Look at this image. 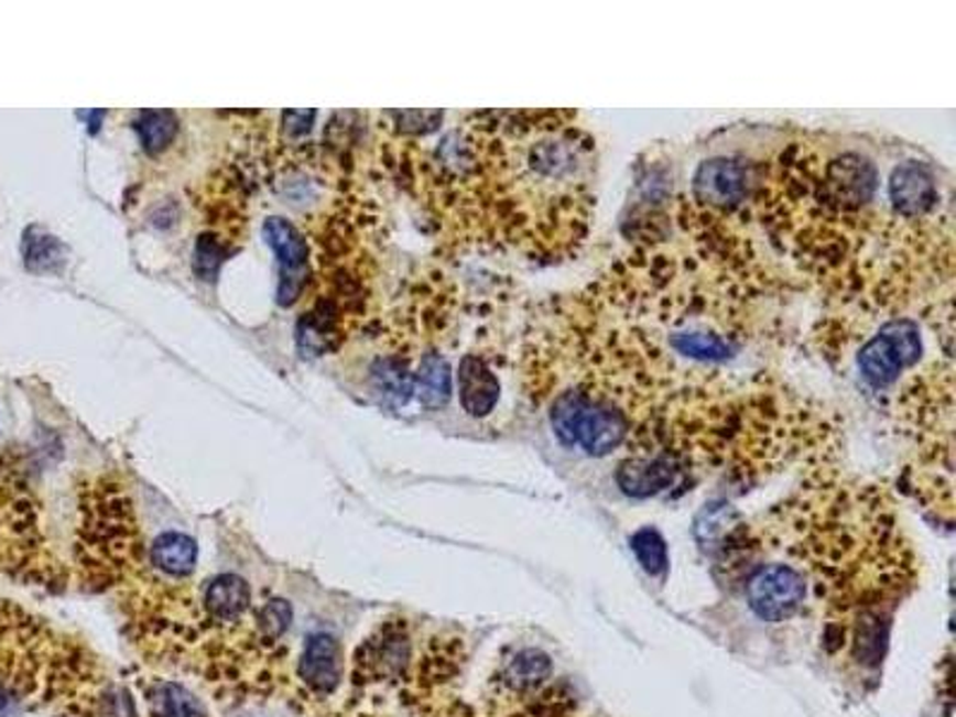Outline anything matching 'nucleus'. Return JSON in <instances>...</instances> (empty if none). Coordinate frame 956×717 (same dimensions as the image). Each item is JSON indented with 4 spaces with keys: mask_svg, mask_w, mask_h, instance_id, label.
<instances>
[{
    "mask_svg": "<svg viewBox=\"0 0 956 717\" xmlns=\"http://www.w3.org/2000/svg\"><path fill=\"white\" fill-rule=\"evenodd\" d=\"M921 349L919 323L911 318H892L859 349L856 363L863 381L870 388L882 390L921 359Z\"/></svg>",
    "mask_w": 956,
    "mask_h": 717,
    "instance_id": "nucleus-1",
    "label": "nucleus"
},
{
    "mask_svg": "<svg viewBox=\"0 0 956 717\" xmlns=\"http://www.w3.org/2000/svg\"><path fill=\"white\" fill-rule=\"evenodd\" d=\"M758 187L753 165L741 156H715L703 161L692 180V202L713 216H729L753 199Z\"/></svg>",
    "mask_w": 956,
    "mask_h": 717,
    "instance_id": "nucleus-2",
    "label": "nucleus"
},
{
    "mask_svg": "<svg viewBox=\"0 0 956 717\" xmlns=\"http://www.w3.org/2000/svg\"><path fill=\"white\" fill-rule=\"evenodd\" d=\"M414 645L404 622H388L359 645L351 660V684L369 686L404 680L412 670Z\"/></svg>",
    "mask_w": 956,
    "mask_h": 717,
    "instance_id": "nucleus-3",
    "label": "nucleus"
},
{
    "mask_svg": "<svg viewBox=\"0 0 956 717\" xmlns=\"http://www.w3.org/2000/svg\"><path fill=\"white\" fill-rule=\"evenodd\" d=\"M749 608L765 622H790L804 608L806 579L790 565L758 567L747 582Z\"/></svg>",
    "mask_w": 956,
    "mask_h": 717,
    "instance_id": "nucleus-4",
    "label": "nucleus"
},
{
    "mask_svg": "<svg viewBox=\"0 0 956 717\" xmlns=\"http://www.w3.org/2000/svg\"><path fill=\"white\" fill-rule=\"evenodd\" d=\"M297 682L304 698H330L343 682V645L328 631L306 637L297 658Z\"/></svg>",
    "mask_w": 956,
    "mask_h": 717,
    "instance_id": "nucleus-5",
    "label": "nucleus"
},
{
    "mask_svg": "<svg viewBox=\"0 0 956 717\" xmlns=\"http://www.w3.org/2000/svg\"><path fill=\"white\" fill-rule=\"evenodd\" d=\"M263 237L275 251L280 265L278 302L280 306H292L297 302L304 280L308 275V249L306 239L300 230L285 218H269L263 225Z\"/></svg>",
    "mask_w": 956,
    "mask_h": 717,
    "instance_id": "nucleus-6",
    "label": "nucleus"
},
{
    "mask_svg": "<svg viewBox=\"0 0 956 717\" xmlns=\"http://www.w3.org/2000/svg\"><path fill=\"white\" fill-rule=\"evenodd\" d=\"M202 615L206 622L204 634H225L245 627V615L251 608V588L237 574L214 576L202 590Z\"/></svg>",
    "mask_w": 956,
    "mask_h": 717,
    "instance_id": "nucleus-7",
    "label": "nucleus"
},
{
    "mask_svg": "<svg viewBox=\"0 0 956 717\" xmlns=\"http://www.w3.org/2000/svg\"><path fill=\"white\" fill-rule=\"evenodd\" d=\"M682 474V459L667 453L655 455H634L620 464L617 471V484L627 496L649 498L670 488L677 476Z\"/></svg>",
    "mask_w": 956,
    "mask_h": 717,
    "instance_id": "nucleus-8",
    "label": "nucleus"
},
{
    "mask_svg": "<svg viewBox=\"0 0 956 717\" xmlns=\"http://www.w3.org/2000/svg\"><path fill=\"white\" fill-rule=\"evenodd\" d=\"M457 383L464 412H469L471 416H486L496 410L500 398V381L481 357L467 355L459 361Z\"/></svg>",
    "mask_w": 956,
    "mask_h": 717,
    "instance_id": "nucleus-9",
    "label": "nucleus"
},
{
    "mask_svg": "<svg viewBox=\"0 0 956 717\" xmlns=\"http://www.w3.org/2000/svg\"><path fill=\"white\" fill-rule=\"evenodd\" d=\"M146 717H208L204 703L185 684L173 680H146L139 684Z\"/></svg>",
    "mask_w": 956,
    "mask_h": 717,
    "instance_id": "nucleus-10",
    "label": "nucleus"
},
{
    "mask_svg": "<svg viewBox=\"0 0 956 717\" xmlns=\"http://www.w3.org/2000/svg\"><path fill=\"white\" fill-rule=\"evenodd\" d=\"M196 557H199V545L192 536L177 531L161 533V536L149 547L151 567L171 579H187L196 569Z\"/></svg>",
    "mask_w": 956,
    "mask_h": 717,
    "instance_id": "nucleus-11",
    "label": "nucleus"
},
{
    "mask_svg": "<svg viewBox=\"0 0 956 717\" xmlns=\"http://www.w3.org/2000/svg\"><path fill=\"white\" fill-rule=\"evenodd\" d=\"M414 390L419 402L428 406V410H438V406L447 404L449 395H453V371H449V363L441 355H435V351L424 355L414 373Z\"/></svg>",
    "mask_w": 956,
    "mask_h": 717,
    "instance_id": "nucleus-12",
    "label": "nucleus"
},
{
    "mask_svg": "<svg viewBox=\"0 0 956 717\" xmlns=\"http://www.w3.org/2000/svg\"><path fill=\"white\" fill-rule=\"evenodd\" d=\"M371 381L378 395L390 406H400L414 395V373L398 359H381L373 363Z\"/></svg>",
    "mask_w": 956,
    "mask_h": 717,
    "instance_id": "nucleus-13",
    "label": "nucleus"
},
{
    "mask_svg": "<svg viewBox=\"0 0 956 717\" xmlns=\"http://www.w3.org/2000/svg\"><path fill=\"white\" fill-rule=\"evenodd\" d=\"M551 677V660L539 651H522L502 672V682L514 692H529Z\"/></svg>",
    "mask_w": 956,
    "mask_h": 717,
    "instance_id": "nucleus-14",
    "label": "nucleus"
},
{
    "mask_svg": "<svg viewBox=\"0 0 956 717\" xmlns=\"http://www.w3.org/2000/svg\"><path fill=\"white\" fill-rule=\"evenodd\" d=\"M292 606L285 598H273L269 602H263V606L257 610L254 615V631L257 637L269 643V645H278L283 641V637L292 627Z\"/></svg>",
    "mask_w": 956,
    "mask_h": 717,
    "instance_id": "nucleus-15",
    "label": "nucleus"
},
{
    "mask_svg": "<svg viewBox=\"0 0 956 717\" xmlns=\"http://www.w3.org/2000/svg\"><path fill=\"white\" fill-rule=\"evenodd\" d=\"M137 132L149 153H159L175 139L177 118L171 110H146L137 120Z\"/></svg>",
    "mask_w": 956,
    "mask_h": 717,
    "instance_id": "nucleus-16",
    "label": "nucleus"
},
{
    "mask_svg": "<svg viewBox=\"0 0 956 717\" xmlns=\"http://www.w3.org/2000/svg\"><path fill=\"white\" fill-rule=\"evenodd\" d=\"M629 543H631V551L637 553L641 567L645 572L653 574V576L665 574V569H667V545H665V539L660 536V533L655 529L645 526V529L637 531L634 536H631Z\"/></svg>",
    "mask_w": 956,
    "mask_h": 717,
    "instance_id": "nucleus-17",
    "label": "nucleus"
},
{
    "mask_svg": "<svg viewBox=\"0 0 956 717\" xmlns=\"http://www.w3.org/2000/svg\"><path fill=\"white\" fill-rule=\"evenodd\" d=\"M63 245L55 237L41 235V237H26L24 239V259L26 269L32 271H55V265L63 263Z\"/></svg>",
    "mask_w": 956,
    "mask_h": 717,
    "instance_id": "nucleus-18",
    "label": "nucleus"
},
{
    "mask_svg": "<svg viewBox=\"0 0 956 717\" xmlns=\"http://www.w3.org/2000/svg\"><path fill=\"white\" fill-rule=\"evenodd\" d=\"M222 263V247L216 237L202 235L194 251V271L202 278H214Z\"/></svg>",
    "mask_w": 956,
    "mask_h": 717,
    "instance_id": "nucleus-19",
    "label": "nucleus"
},
{
    "mask_svg": "<svg viewBox=\"0 0 956 717\" xmlns=\"http://www.w3.org/2000/svg\"><path fill=\"white\" fill-rule=\"evenodd\" d=\"M314 118H316V110H285L283 112V130L292 137L306 134L308 130H312Z\"/></svg>",
    "mask_w": 956,
    "mask_h": 717,
    "instance_id": "nucleus-20",
    "label": "nucleus"
}]
</instances>
